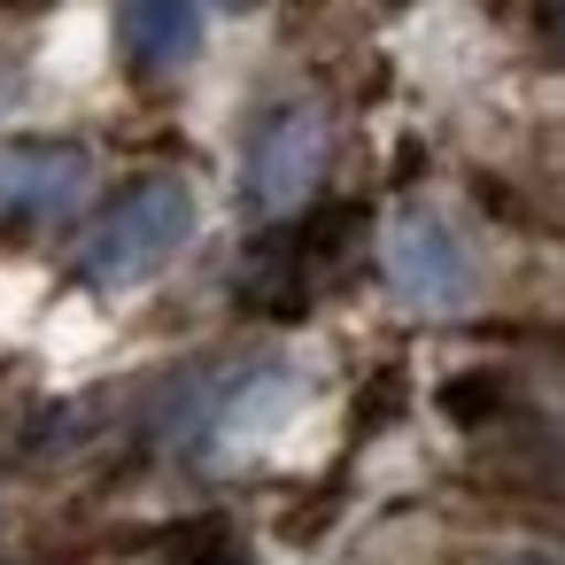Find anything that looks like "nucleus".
<instances>
[{"mask_svg":"<svg viewBox=\"0 0 565 565\" xmlns=\"http://www.w3.org/2000/svg\"><path fill=\"white\" fill-rule=\"evenodd\" d=\"M194 233V194L179 179H140L117 210L94 217V233L78 241V271L94 287H140L156 279Z\"/></svg>","mask_w":565,"mask_h":565,"instance_id":"obj_1","label":"nucleus"},{"mask_svg":"<svg viewBox=\"0 0 565 565\" xmlns=\"http://www.w3.org/2000/svg\"><path fill=\"white\" fill-rule=\"evenodd\" d=\"M380 279H387V295H395L403 310L449 318V310L472 302L480 264H472L465 233H457L441 210H403V217L387 225V241H380Z\"/></svg>","mask_w":565,"mask_h":565,"instance_id":"obj_2","label":"nucleus"},{"mask_svg":"<svg viewBox=\"0 0 565 565\" xmlns=\"http://www.w3.org/2000/svg\"><path fill=\"white\" fill-rule=\"evenodd\" d=\"M326 156H333V125H326L318 102H287V109L256 117V132H248V163H241V194H248V210L271 217V225L295 217V210L318 194Z\"/></svg>","mask_w":565,"mask_h":565,"instance_id":"obj_3","label":"nucleus"},{"mask_svg":"<svg viewBox=\"0 0 565 565\" xmlns=\"http://www.w3.org/2000/svg\"><path fill=\"white\" fill-rule=\"evenodd\" d=\"M94 163L71 140H17L0 148V217H24V225H55L86 202Z\"/></svg>","mask_w":565,"mask_h":565,"instance_id":"obj_4","label":"nucleus"},{"mask_svg":"<svg viewBox=\"0 0 565 565\" xmlns=\"http://www.w3.org/2000/svg\"><path fill=\"white\" fill-rule=\"evenodd\" d=\"M202 9H179V0H140V9H125L117 17V40H125V55H132V71H179V63H194V47H202Z\"/></svg>","mask_w":565,"mask_h":565,"instance_id":"obj_5","label":"nucleus"},{"mask_svg":"<svg viewBox=\"0 0 565 565\" xmlns=\"http://www.w3.org/2000/svg\"><path fill=\"white\" fill-rule=\"evenodd\" d=\"M194 565H248L241 550H217V557H194Z\"/></svg>","mask_w":565,"mask_h":565,"instance_id":"obj_6","label":"nucleus"},{"mask_svg":"<svg viewBox=\"0 0 565 565\" xmlns=\"http://www.w3.org/2000/svg\"><path fill=\"white\" fill-rule=\"evenodd\" d=\"M503 565H565V557H503Z\"/></svg>","mask_w":565,"mask_h":565,"instance_id":"obj_7","label":"nucleus"},{"mask_svg":"<svg viewBox=\"0 0 565 565\" xmlns=\"http://www.w3.org/2000/svg\"><path fill=\"white\" fill-rule=\"evenodd\" d=\"M557 457H565V418H557Z\"/></svg>","mask_w":565,"mask_h":565,"instance_id":"obj_8","label":"nucleus"}]
</instances>
